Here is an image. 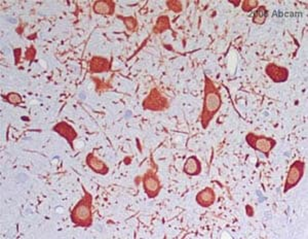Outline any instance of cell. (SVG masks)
Wrapping results in <instances>:
<instances>
[{"mask_svg":"<svg viewBox=\"0 0 308 239\" xmlns=\"http://www.w3.org/2000/svg\"><path fill=\"white\" fill-rule=\"evenodd\" d=\"M36 55V50L34 47H30L28 48V50L26 51V55H25V59L28 60V61H32Z\"/></svg>","mask_w":308,"mask_h":239,"instance_id":"ffe728a7","label":"cell"},{"mask_svg":"<svg viewBox=\"0 0 308 239\" xmlns=\"http://www.w3.org/2000/svg\"><path fill=\"white\" fill-rule=\"evenodd\" d=\"M305 171V162L302 160H296L294 163L291 164L287 178L285 182L284 193L289 192L291 189L295 188L302 179Z\"/></svg>","mask_w":308,"mask_h":239,"instance_id":"8992f818","label":"cell"},{"mask_svg":"<svg viewBox=\"0 0 308 239\" xmlns=\"http://www.w3.org/2000/svg\"><path fill=\"white\" fill-rule=\"evenodd\" d=\"M142 183L146 195L151 199L158 197L163 188L157 171H154L153 169L147 170L142 177Z\"/></svg>","mask_w":308,"mask_h":239,"instance_id":"5b68a950","label":"cell"},{"mask_svg":"<svg viewBox=\"0 0 308 239\" xmlns=\"http://www.w3.org/2000/svg\"><path fill=\"white\" fill-rule=\"evenodd\" d=\"M85 162L86 165L98 174L101 175H106L109 172V167L107 166V164H105V162H103L101 159H99L98 157L95 156L94 153H89L86 158H85Z\"/></svg>","mask_w":308,"mask_h":239,"instance_id":"30bf717a","label":"cell"},{"mask_svg":"<svg viewBox=\"0 0 308 239\" xmlns=\"http://www.w3.org/2000/svg\"><path fill=\"white\" fill-rule=\"evenodd\" d=\"M5 99L11 103V104H14V105H19L23 102V98L22 96L19 94V93H16V92H11L9 93L7 96H5Z\"/></svg>","mask_w":308,"mask_h":239,"instance_id":"ac0fdd59","label":"cell"},{"mask_svg":"<svg viewBox=\"0 0 308 239\" xmlns=\"http://www.w3.org/2000/svg\"><path fill=\"white\" fill-rule=\"evenodd\" d=\"M196 203L201 207H210L212 206L216 201V194L214 189L211 187H207L203 190L199 191L195 197Z\"/></svg>","mask_w":308,"mask_h":239,"instance_id":"8fae6325","label":"cell"},{"mask_svg":"<svg viewBox=\"0 0 308 239\" xmlns=\"http://www.w3.org/2000/svg\"><path fill=\"white\" fill-rule=\"evenodd\" d=\"M171 29V21L168 16H161L159 17L157 24L153 27V33L154 34H162L167 30Z\"/></svg>","mask_w":308,"mask_h":239,"instance_id":"5bb4252c","label":"cell"},{"mask_svg":"<svg viewBox=\"0 0 308 239\" xmlns=\"http://www.w3.org/2000/svg\"><path fill=\"white\" fill-rule=\"evenodd\" d=\"M259 8V3L257 0H244L241 5V10L244 13H251L252 11Z\"/></svg>","mask_w":308,"mask_h":239,"instance_id":"e0dca14e","label":"cell"},{"mask_svg":"<svg viewBox=\"0 0 308 239\" xmlns=\"http://www.w3.org/2000/svg\"><path fill=\"white\" fill-rule=\"evenodd\" d=\"M265 73L273 83H285L289 78V69L275 63H269L265 67Z\"/></svg>","mask_w":308,"mask_h":239,"instance_id":"52a82bcc","label":"cell"},{"mask_svg":"<svg viewBox=\"0 0 308 239\" xmlns=\"http://www.w3.org/2000/svg\"><path fill=\"white\" fill-rule=\"evenodd\" d=\"M142 106L145 110L165 111L170 107V102L158 88H152L148 96L143 100Z\"/></svg>","mask_w":308,"mask_h":239,"instance_id":"277c9868","label":"cell"},{"mask_svg":"<svg viewBox=\"0 0 308 239\" xmlns=\"http://www.w3.org/2000/svg\"><path fill=\"white\" fill-rule=\"evenodd\" d=\"M268 17V11L266 9V7L264 6H261L257 9V11L254 13L253 15V18H252V21L254 24H257V25H262L265 23L266 19Z\"/></svg>","mask_w":308,"mask_h":239,"instance_id":"9a60e30c","label":"cell"},{"mask_svg":"<svg viewBox=\"0 0 308 239\" xmlns=\"http://www.w3.org/2000/svg\"><path fill=\"white\" fill-rule=\"evenodd\" d=\"M245 141L252 148H254L255 151L263 153L267 158L269 157L270 152L276 145L275 139L265 135H258L253 132L246 134Z\"/></svg>","mask_w":308,"mask_h":239,"instance_id":"3957f363","label":"cell"},{"mask_svg":"<svg viewBox=\"0 0 308 239\" xmlns=\"http://www.w3.org/2000/svg\"><path fill=\"white\" fill-rule=\"evenodd\" d=\"M82 190L84 195L71 211L70 219L75 227L89 228L92 225V196L84 187Z\"/></svg>","mask_w":308,"mask_h":239,"instance_id":"7a4b0ae2","label":"cell"},{"mask_svg":"<svg viewBox=\"0 0 308 239\" xmlns=\"http://www.w3.org/2000/svg\"><path fill=\"white\" fill-rule=\"evenodd\" d=\"M183 171L189 176H196L201 173V163L195 156H190L183 166Z\"/></svg>","mask_w":308,"mask_h":239,"instance_id":"4fadbf2b","label":"cell"},{"mask_svg":"<svg viewBox=\"0 0 308 239\" xmlns=\"http://www.w3.org/2000/svg\"><path fill=\"white\" fill-rule=\"evenodd\" d=\"M92 11L98 15L113 16L115 12V3L112 0H98L92 6Z\"/></svg>","mask_w":308,"mask_h":239,"instance_id":"7c38bea8","label":"cell"},{"mask_svg":"<svg viewBox=\"0 0 308 239\" xmlns=\"http://www.w3.org/2000/svg\"><path fill=\"white\" fill-rule=\"evenodd\" d=\"M111 61L107 58L101 56H94L89 61V72L90 73H102L111 70Z\"/></svg>","mask_w":308,"mask_h":239,"instance_id":"9c48e42d","label":"cell"},{"mask_svg":"<svg viewBox=\"0 0 308 239\" xmlns=\"http://www.w3.org/2000/svg\"><path fill=\"white\" fill-rule=\"evenodd\" d=\"M230 4H233L234 7H238L240 4V0H236V2H233V0H229Z\"/></svg>","mask_w":308,"mask_h":239,"instance_id":"44dd1931","label":"cell"},{"mask_svg":"<svg viewBox=\"0 0 308 239\" xmlns=\"http://www.w3.org/2000/svg\"><path fill=\"white\" fill-rule=\"evenodd\" d=\"M167 7L170 11L174 12L175 14H179L183 11L182 3L179 2V0H169V2H167Z\"/></svg>","mask_w":308,"mask_h":239,"instance_id":"d6986e66","label":"cell"},{"mask_svg":"<svg viewBox=\"0 0 308 239\" xmlns=\"http://www.w3.org/2000/svg\"><path fill=\"white\" fill-rule=\"evenodd\" d=\"M203 104L200 113V123L203 129H207L214 116L217 114L222 106V96L220 90L215 86L212 79L206 75L203 89Z\"/></svg>","mask_w":308,"mask_h":239,"instance_id":"6da1fadb","label":"cell"},{"mask_svg":"<svg viewBox=\"0 0 308 239\" xmlns=\"http://www.w3.org/2000/svg\"><path fill=\"white\" fill-rule=\"evenodd\" d=\"M53 130L57 132L60 136L64 137L68 141L72 149H74L73 142L77 138V132L71 125H69L67 122H59L54 126Z\"/></svg>","mask_w":308,"mask_h":239,"instance_id":"ba28073f","label":"cell"},{"mask_svg":"<svg viewBox=\"0 0 308 239\" xmlns=\"http://www.w3.org/2000/svg\"><path fill=\"white\" fill-rule=\"evenodd\" d=\"M118 19L122 20L123 23H125L127 29L131 32H134L138 28V21L136 20V18L134 17H123V16H117Z\"/></svg>","mask_w":308,"mask_h":239,"instance_id":"2e32d148","label":"cell"}]
</instances>
